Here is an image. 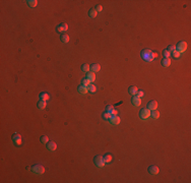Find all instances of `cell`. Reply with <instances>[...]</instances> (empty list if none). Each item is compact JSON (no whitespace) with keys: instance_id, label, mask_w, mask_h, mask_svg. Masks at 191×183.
<instances>
[{"instance_id":"obj_1","label":"cell","mask_w":191,"mask_h":183,"mask_svg":"<svg viewBox=\"0 0 191 183\" xmlns=\"http://www.w3.org/2000/svg\"><path fill=\"white\" fill-rule=\"evenodd\" d=\"M140 56H141V58H142L144 61L151 62V61L154 60L156 56H158V54L155 53L154 51L150 50V49H143V50L140 52Z\"/></svg>"},{"instance_id":"obj_2","label":"cell","mask_w":191,"mask_h":183,"mask_svg":"<svg viewBox=\"0 0 191 183\" xmlns=\"http://www.w3.org/2000/svg\"><path fill=\"white\" fill-rule=\"evenodd\" d=\"M139 117L142 120L147 119L148 117H151V110H148L147 108H142L139 111Z\"/></svg>"},{"instance_id":"obj_3","label":"cell","mask_w":191,"mask_h":183,"mask_svg":"<svg viewBox=\"0 0 191 183\" xmlns=\"http://www.w3.org/2000/svg\"><path fill=\"white\" fill-rule=\"evenodd\" d=\"M32 171L37 175H42L45 172V168L42 165H34L32 167Z\"/></svg>"},{"instance_id":"obj_4","label":"cell","mask_w":191,"mask_h":183,"mask_svg":"<svg viewBox=\"0 0 191 183\" xmlns=\"http://www.w3.org/2000/svg\"><path fill=\"white\" fill-rule=\"evenodd\" d=\"M94 163L97 167H104L105 166V161H104V158L102 156H96L94 158Z\"/></svg>"},{"instance_id":"obj_5","label":"cell","mask_w":191,"mask_h":183,"mask_svg":"<svg viewBox=\"0 0 191 183\" xmlns=\"http://www.w3.org/2000/svg\"><path fill=\"white\" fill-rule=\"evenodd\" d=\"M186 49H187V43H186V42H183V41L182 42H179V43L177 44V46H176V50L178 52H180V53L185 52Z\"/></svg>"},{"instance_id":"obj_6","label":"cell","mask_w":191,"mask_h":183,"mask_svg":"<svg viewBox=\"0 0 191 183\" xmlns=\"http://www.w3.org/2000/svg\"><path fill=\"white\" fill-rule=\"evenodd\" d=\"M67 30H68V25H67V24H65V22L60 24L59 25H57V28H56L57 33H62V34H63V32H65Z\"/></svg>"},{"instance_id":"obj_7","label":"cell","mask_w":191,"mask_h":183,"mask_svg":"<svg viewBox=\"0 0 191 183\" xmlns=\"http://www.w3.org/2000/svg\"><path fill=\"white\" fill-rule=\"evenodd\" d=\"M12 142L14 144H16V146H20L21 143V136L20 134H18V133H14L12 135Z\"/></svg>"},{"instance_id":"obj_8","label":"cell","mask_w":191,"mask_h":183,"mask_svg":"<svg viewBox=\"0 0 191 183\" xmlns=\"http://www.w3.org/2000/svg\"><path fill=\"white\" fill-rule=\"evenodd\" d=\"M146 108L148 110H156V108H158V103H156V101H155V100H151V101H150L147 103Z\"/></svg>"},{"instance_id":"obj_9","label":"cell","mask_w":191,"mask_h":183,"mask_svg":"<svg viewBox=\"0 0 191 183\" xmlns=\"http://www.w3.org/2000/svg\"><path fill=\"white\" fill-rule=\"evenodd\" d=\"M131 103H132L133 106L138 107V106H140V104H141V100H140L139 97H137L136 95H135V96H133V97L131 98Z\"/></svg>"},{"instance_id":"obj_10","label":"cell","mask_w":191,"mask_h":183,"mask_svg":"<svg viewBox=\"0 0 191 183\" xmlns=\"http://www.w3.org/2000/svg\"><path fill=\"white\" fill-rule=\"evenodd\" d=\"M109 121H110V123L112 125H117V124L120 123V117H118L116 115H112L111 118L109 119Z\"/></svg>"},{"instance_id":"obj_11","label":"cell","mask_w":191,"mask_h":183,"mask_svg":"<svg viewBox=\"0 0 191 183\" xmlns=\"http://www.w3.org/2000/svg\"><path fill=\"white\" fill-rule=\"evenodd\" d=\"M47 148L50 152H55L57 150V144L55 142H47Z\"/></svg>"},{"instance_id":"obj_12","label":"cell","mask_w":191,"mask_h":183,"mask_svg":"<svg viewBox=\"0 0 191 183\" xmlns=\"http://www.w3.org/2000/svg\"><path fill=\"white\" fill-rule=\"evenodd\" d=\"M147 171H148V173L150 174H151V175H156L159 173V168L156 167V166H155V165H152V166H150L148 167V169H147Z\"/></svg>"},{"instance_id":"obj_13","label":"cell","mask_w":191,"mask_h":183,"mask_svg":"<svg viewBox=\"0 0 191 183\" xmlns=\"http://www.w3.org/2000/svg\"><path fill=\"white\" fill-rule=\"evenodd\" d=\"M100 69H101V65L100 64H98V63H94V64H91L90 65V70H91V72H94V73L100 71Z\"/></svg>"},{"instance_id":"obj_14","label":"cell","mask_w":191,"mask_h":183,"mask_svg":"<svg viewBox=\"0 0 191 183\" xmlns=\"http://www.w3.org/2000/svg\"><path fill=\"white\" fill-rule=\"evenodd\" d=\"M137 92H138V89H137V86H129V89H128V93L130 94V95H132V96H135V95L137 94Z\"/></svg>"},{"instance_id":"obj_15","label":"cell","mask_w":191,"mask_h":183,"mask_svg":"<svg viewBox=\"0 0 191 183\" xmlns=\"http://www.w3.org/2000/svg\"><path fill=\"white\" fill-rule=\"evenodd\" d=\"M77 90H78V93L81 94V95H85V94H86L87 92H89V90H87V86H82V85L79 86L77 87Z\"/></svg>"},{"instance_id":"obj_16","label":"cell","mask_w":191,"mask_h":183,"mask_svg":"<svg viewBox=\"0 0 191 183\" xmlns=\"http://www.w3.org/2000/svg\"><path fill=\"white\" fill-rule=\"evenodd\" d=\"M161 63L164 67H169L171 65V59L170 58H164V59H162Z\"/></svg>"},{"instance_id":"obj_17","label":"cell","mask_w":191,"mask_h":183,"mask_svg":"<svg viewBox=\"0 0 191 183\" xmlns=\"http://www.w3.org/2000/svg\"><path fill=\"white\" fill-rule=\"evenodd\" d=\"M86 78L89 79L90 82H93L96 79V75H95L94 72H86Z\"/></svg>"},{"instance_id":"obj_18","label":"cell","mask_w":191,"mask_h":183,"mask_svg":"<svg viewBox=\"0 0 191 183\" xmlns=\"http://www.w3.org/2000/svg\"><path fill=\"white\" fill-rule=\"evenodd\" d=\"M49 99H50V96L47 94V93H41L40 94V100H42V101H48Z\"/></svg>"},{"instance_id":"obj_19","label":"cell","mask_w":191,"mask_h":183,"mask_svg":"<svg viewBox=\"0 0 191 183\" xmlns=\"http://www.w3.org/2000/svg\"><path fill=\"white\" fill-rule=\"evenodd\" d=\"M151 117L152 118V119H158V118L160 117V112L156 111V110H151Z\"/></svg>"},{"instance_id":"obj_20","label":"cell","mask_w":191,"mask_h":183,"mask_svg":"<svg viewBox=\"0 0 191 183\" xmlns=\"http://www.w3.org/2000/svg\"><path fill=\"white\" fill-rule=\"evenodd\" d=\"M97 14H98V11L96 10V8H91V9H90V11H89V15H90V17L94 18V17L97 16Z\"/></svg>"},{"instance_id":"obj_21","label":"cell","mask_w":191,"mask_h":183,"mask_svg":"<svg viewBox=\"0 0 191 183\" xmlns=\"http://www.w3.org/2000/svg\"><path fill=\"white\" fill-rule=\"evenodd\" d=\"M60 40L62 43H68V41H69V37L68 35H61L60 36Z\"/></svg>"},{"instance_id":"obj_22","label":"cell","mask_w":191,"mask_h":183,"mask_svg":"<svg viewBox=\"0 0 191 183\" xmlns=\"http://www.w3.org/2000/svg\"><path fill=\"white\" fill-rule=\"evenodd\" d=\"M104 161H105V163H110L111 161H112V155L111 154H106L104 156Z\"/></svg>"},{"instance_id":"obj_23","label":"cell","mask_w":191,"mask_h":183,"mask_svg":"<svg viewBox=\"0 0 191 183\" xmlns=\"http://www.w3.org/2000/svg\"><path fill=\"white\" fill-rule=\"evenodd\" d=\"M28 5L30 6V7H35V6H37V4H38V1L37 0H28Z\"/></svg>"},{"instance_id":"obj_24","label":"cell","mask_w":191,"mask_h":183,"mask_svg":"<svg viewBox=\"0 0 191 183\" xmlns=\"http://www.w3.org/2000/svg\"><path fill=\"white\" fill-rule=\"evenodd\" d=\"M37 106H38V108H39V109H44L45 107H46V102H45V101L40 100L39 102H38Z\"/></svg>"},{"instance_id":"obj_25","label":"cell","mask_w":191,"mask_h":183,"mask_svg":"<svg viewBox=\"0 0 191 183\" xmlns=\"http://www.w3.org/2000/svg\"><path fill=\"white\" fill-rule=\"evenodd\" d=\"M90 69V65H89V64H82L81 65V70L85 71V72H89V70Z\"/></svg>"},{"instance_id":"obj_26","label":"cell","mask_w":191,"mask_h":183,"mask_svg":"<svg viewBox=\"0 0 191 183\" xmlns=\"http://www.w3.org/2000/svg\"><path fill=\"white\" fill-rule=\"evenodd\" d=\"M80 83H81L82 86H89L90 85V81L89 79H87V78L85 77V78H82V79H81Z\"/></svg>"},{"instance_id":"obj_27","label":"cell","mask_w":191,"mask_h":183,"mask_svg":"<svg viewBox=\"0 0 191 183\" xmlns=\"http://www.w3.org/2000/svg\"><path fill=\"white\" fill-rule=\"evenodd\" d=\"M87 90H89V92L90 93H96V91H97V87H96V86L95 85H90L87 86Z\"/></svg>"},{"instance_id":"obj_28","label":"cell","mask_w":191,"mask_h":183,"mask_svg":"<svg viewBox=\"0 0 191 183\" xmlns=\"http://www.w3.org/2000/svg\"><path fill=\"white\" fill-rule=\"evenodd\" d=\"M40 140H41L42 143H46V144H47V142H49V137L47 135H43V136H41Z\"/></svg>"},{"instance_id":"obj_29","label":"cell","mask_w":191,"mask_h":183,"mask_svg":"<svg viewBox=\"0 0 191 183\" xmlns=\"http://www.w3.org/2000/svg\"><path fill=\"white\" fill-rule=\"evenodd\" d=\"M111 116H112V114H111L110 112H105L104 114H103V119H105V120H109L110 118H111Z\"/></svg>"},{"instance_id":"obj_30","label":"cell","mask_w":191,"mask_h":183,"mask_svg":"<svg viewBox=\"0 0 191 183\" xmlns=\"http://www.w3.org/2000/svg\"><path fill=\"white\" fill-rule=\"evenodd\" d=\"M163 56H164V58H170V56H171V53L167 50V49H165V50L163 51Z\"/></svg>"},{"instance_id":"obj_31","label":"cell","mask_w":191,"mask_h":183,"mask_svg":"<svg viewBox=\"0 0 191 183\" xmlns=\"http://www.w3.org/2000/svg\"><path fill=\"white\" fill-rule=\"evenodd\" d=\"M171 54H172V56H173V57H174V58H176V59H177V58H179V57H180V55H181V53H180V52H178L177 50H175L174 52H172V53H171Z\"/></svg>"},{"instance_id":"obj_32","label":"cell","mask_w":191,"mask_h":183,"mask_svg":"<svg viewBox=\"0 0 191 183\" xmlns=\"http://www.w3.org/2000/svg\"><path fill=\"white\" fill-rule=\"evenodd\" d=\"M168 51H169L170 53H172V52H174L175 50H176V46L175 45H170L169 47H168V49H167Z\"/></svg>"},{"instance_id":"obj_33","label":"cell","mask_w":191,"mask_h":183,"mask_svg":"<svg viewBox=\"0 0 191 183\" xmlns=\"http://www.w3.org/2000/svg\"><path fill=\"white\" fill-rule=\"evenodd\" d=\"M114 110V106H112V105H108V106H106V111L107 112H112Z\"/></svg>"},{"instance_id":"obj_34","label":"cell","mask_w":191,"mask_h":183,"mask_svg":"<svg viewBox=\"0 0 191 183\" xmlns=\"http://www.w3.org/2000/svg\"><path fill=\"white\" fill-rule=\"evenodd\" d=\"M143 95H144V93H143L142 91H138V92H137V94H136V96L139 97V98H141V97L143 96Z\"/></svg>"},{"instance_id":"obj_35","label":"cell","mask_w":191,"mask_h":183,"mask_svg":"<svg viewBox=\"0 0 191 183\" xmlns=\"http://www.w3.org/2000/svg\"><path fill=\"white\" fill-rule=\"evenodd\" d=\"M96 10H97L98 12H100V11H102V10H103V7H102V5H97V6H96Z\"/></svg>"},{"instance_id":"obj_36","label":"cell","mask_w":191,"mask_h":183,"mask_svg":"<svg viewBox=\"0 0 191 183\" xmlns=\"http://www.w3.org/2000/svg\"><path fill=\"white\" fill-rule=\"evenodd\" d=\"M111 114H112V115H117V111H116V110H115V109H114V110H113V111H112V112H111Z\"/></svg>"},{"instance_id":"obj_37","label":"cell","mask_w":191,"mask_h":183,"mask_svg":"<svg viewBox=\"0 0 191 183\" xmlns=\"http://www.w3.org/2000/svg\"><path fill=\"white\" fill-rule=\"evenodd\" d=\"M32 170V167H26V171H30Z\"/></svg>"}]
</instances>
